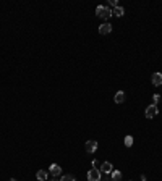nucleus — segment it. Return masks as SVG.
I'll list each match as a JSON object with an SVG mask.
<instances>
[{
  "instance_id": "obj_1",
  "label": "nucleus",
  "mask_w": 162,
  "mask_h": 181,
  "mask_svg": "<svg viewBox=\"0 0 162 181\" xmlns=\"http://www.w3.org/2000/svg\"><path fill=\"white\" fill-rule=\"evenodd\" d=\"M96 15L102 19H109L110 16H112V10H110L109 7H105V5H99L96 8Z\"/></svg>"
},
{
  "instance_id": "obj_2",
  "label": "nucleus",
  "mask_w": 162,
  "mask_h": 181,
  "mask_svg": "<svg viewBox=\"0 0 162 181\" xmlns=\"http://www.w3.org/2000/svg\"><path fill=\"white\" fill-rule=\"evenodd\" d=\"M157 113H159V107L156 105V104H151V105H148L146 107V110H144V115H146V118H154Z\"/></svg>"
},
{
  "instance_id": "obj_3",
  "label": "nucleus",
  "mask_w": 162,
  "mask_h": 181,
  "mask_svg": "<svg viewBox=\"0 0 162 181\" xmlns=\"http://www.w3.org/2000/svg\"><path fill=\"white\" fill-rule=\"evenodd\" d=\"M101 175L102 173L97 168H91L88 171V181H101Z\"/></svg>"
},
{
  "instance_id": "obj_4",
  "label": "nucleus",
  "mask_w": 162,
  "mask_h": 181,
  "mask_svg": "<svg viewBox=\"0 0 162 181\" xmlns=\"http://www.w3.org/2000/svg\"><path fill=\"white\" fill-rule=\"evenodd\" d=\"M101 173H104V175H110V173L113 171V165L110 163V162H104L101 165V170H99Z\"/></svg>"
},
{
  "instance_id": "obj_5",
  "label": "nucleus",
  "mask_w": 162,
  "mask_h": 181,
  "mask_svg": "<svg viewBox=\"0 0 162 181\" xmlns=\"http://www.w3.org/2000/svg\"><path fill=\"white\" fill-rule=\"evenodd\" d=\"M49 171L52 173V176L54 178H57V176H60V173H62V168H60V165H57V163H52L49 167Z\"/></svg>"
},
{
  "instance_id": "obj_6",
  "label": "nucleus",
  "mask_w": 162,
  "mask_h": 181,
  "mask_svg": "<svg viewBox=\"0 0 162 181\" xmlns=\"http://www.w3.org/2000/svg\"><path fill=\"white\" fill-rule=\"evenodd\" d=\"M96 150H97V141H88V142H86V152L94 154Z\"/></svg>"
},
{
  "instance_id": "obj_7",
  "label": "nucleus",
  "mask_w": 162,
  "mask_h": 181,
  "mask_svg": "<svg viewBox=\"0 0 162 181\" xmlns=\"http://www.w3.org/2000/svg\"><path fill=\"white\" fill-rule=\"evenodd\" d=\"M99 33H101L102 36L110 34V33H112V25H110V23H104V25H101V26H99Z\"/></svg>"
},
{
  "instance_id": "obj_8",
  "label": "nucleus",
  "mask_w": 162,
  "mask_h": 181,
  "mask_svg": "<svg viewBox=\"0 0 162 181\" xmlns=\"http://www.w3.org/2000/svg\"><path fill=\"white\" fill-rule=\"evenodd\" d=\"M151 81H152V84H154L156 87H159L161 84H162V73H152Z\"/></svg>"
},
{
  "instance_id": "obj_9",
  "label": "nucleus",
  "mask_w": 162,
  "mask_h": 181,
  "mask_svg": "<svg viewBox=\"0 0 162 181\" xmlns=\"http://www.w3.org/2000/svg\"><path fill=\"white\" fill-rule=\"evenodd\" d=\"M125 92L123 91H118L117 94H115V97H113V100H115V104H123L125 102Z\"/></svg>"
},
{
  "instance_id": "obj_10",
  "label": "nucleus",
  "mask_w": 162,
  "mask_h": 181,
  "mask_svg": "<svg viewBox=\"0 0 162 181\" xmlns=\"http://www.w3.org/2000/svg\"><path fill=\"white\" fill-rule=\"evenodd\" d=\"M112 15H115V16H118V18H120V16H123V15H125V8H123V7H115V8H113L112 10Z\"/></svg>"
},
{
  "instance_id": "obj_11",
  "label": "nucleus",
  "mask_w": 162,
  "mask_h": 181,
  "mask_svg": "<svg viewBox=\"0 0 162 181\" xmlns=\"http://www.w3.org/2000/svg\"><path fill=\"white\" fill-rule=\"evenodd\" d=\"M36 178H37L39 181H47V171H44V170H39V171L36 173Z\"/></svg>"
},
{
  "instance_id": "obj_12",
  "label": "nucleus",
  "mask_w": 162,
  "mask_h": 181,
  "mask_svg": "<svg viewBox=\"0 0 162 181\" xmlns=\"http://www.w3.org/2000/svg\"><path fill=\"white\" fill-rule=\"evenodd\" d=\"M110 175H112V181H120L122 180V171L120 170H113Z\"/></svg>"
},
{
  "instance_id": "obj_13",
  "label": "nucleus",
  "mask_w": 162,
  "mask_h": 181,
  "mask_svg": "<svg viewBox=\"0 0 162 181\" xmlns=\"http://www.w3.org/2000/svg\"><path fill=\"white\" fill-rule=\"evenodd\" d=\"M60 181H76V178L73 175H63L60 178Z\"/></svg>"
},
{
  "instance_id": "obj_14",
  "label": "nucleus",
  "mask_w": 162,
  "mask_h": 181,
  "mask_svg": "<svg viewBox=\"0 0 162 181\" xmlns=\"http://www.w3.org/2000/svg\"><path fill=\"white\" fill-rule=\"evenodd\" d=\"M125 146L126 147H131L133 146V136H126V138H125Z\"/></svg>"
},
{
  "instance_id": "obj_15",
  "label": "nucleus",
  "mask_w": 162,
  "mask_h": 181,
  "mask_svg": "<svg viewBox=\"0 0 162 181\" xmlns=\"http://www.w3.org/2000/svg\"><path fill=\"white\" fill-rule=\"evenodd\" d=\"M152 100H154V104L157 105V102L161 100V95H159V94H154V95H152Z\"/></svg>"
},
{
  "instance_id": "obj_16",
  "label": "nucleus",
  "mask_w": 162,
  "mask_h": 181,
  "mask_svg": "<svg viewBox=\"0 0 162 181\" xmlns=\"http://www.w3.org/2000/svg\"><path fill=\"white\" fill-rule=\"evenodd\" d=\"M91 165H93V167H94V168H96V167H97V165H99V162H97V160H96V159H94V160H93V162H91Z\"/></svg>"
},
{
  "instance_id": "obj_17",
  "label": "nucleus",
  "mask_w": 162,
  "mask_h": 181,
  "mask_svg": "<svg viewBox=\"0 0 162 181\" xmlns=\"http://www.w3.org/2000/svg\"><path fill=\"white\" fill-rule=\"evenodd\" d=\"M110 5H112V7H117V0H110Z\"/></svg>"
},
{
  "instance_id": "obj_18",
  "label": "nucleus",
  "mask_w": 162,
  "mask_h": 181,
  "mask_svg": "<svg viewBox=\"0 0 162 181\" xmlns=\"http://www.w3.org/2000/svg\"><path fill=\"white\" fill-rule=\"evenodd\" d=\"M50 181H60V180H57V178H52V180H50Z\"/></svg>"
},
{
  "instance_id": "obj_19",
  "label": "nucleus",
  "mask_w": 162,
  "mask_h": 181,
  "mask_svg": "<svg viewBox=\"0 0 162 181\" xmlns=\"http://www.w3.org/2000/svg\"><path fill=\"white\" fill-rule=\"evenodd\" d=\"M8 181H16V180H15V178H10V180H8Z\"/></svg>"
}]
</instances>
